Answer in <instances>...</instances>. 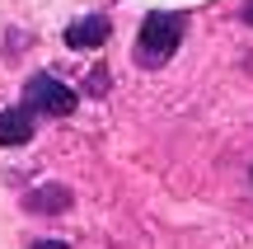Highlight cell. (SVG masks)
Instances as JSON below:
<instances>
[{
    "instance_id": "cell-6",
    "label": "cell",
    "mask_w": 253,
    "mask_h": 249,
    "mask_svg": "<svg viewBox=\"0 0 253 249\" xmlns=\"http://www.w3.org/2000/svg\"><path fill=\"white\" fill-rule=\"evenodd\" d=\"M33 249H66V240H38Z\"/></svg>"
},
{
    "instance_id": "cell-1",
    "label": "cell",
    "mask_w": 253,
    "mask_h": 249,
    "mask_svg": "<svg viewBox=\"0 0 253 249\" xmlns=\"http://www.w3.org/2000/svg\"><path fill=\"white\" fill-rule=\"evenodd\" d=\"M178 43H183V14H169V9L145 14L141 38H136V61L141 66H164L178 52Z\"/></svg>"
},
{
    "instance_id": "cell-2",
    "label": "cell",
    "mask_w": 253,
    "mask_h": 249,
    "mask_svg": "<svg viewBox=\"0 0 253 249\" xmlns=\"http://www.w3.org/2000/svg\"><path fill=\"white\" fill-rule=\"evenodd\" d=\"M24 108L47 113V118H66V113H75V90H66L56 75H33L24 90Z\"/></svg>"
},
{
    "instance_id": "cell-4",
    "label": "cell",
    "mask_w": 253,
    "mask_h": 249,
    "mask_svg": "<svg viewBox=\"0 0 253 249\" xmlns=\"http://www.w3.org/2000/svg\"><path fill=\"white\" fill-rule=\"evenodd\" d=\"M24 207H28L33 216H47V212H66V207H71V188H61V184L33 188V193L24 198Z\"/></svg>"
},
{
    "instance_id": "cell-3",
    "label": "cell",
    "mask_w": 253,
    "mask_h": 249,
    "mask_svg": "<svg viewBox=\"0 0 253 249\" xmlns=\"http://www.w3.org/2000/svg\"><path fill=\"white\" fill-rule=\"evenodd\" d=\"M24 141H33V113L5 108L0 113V146H24Z\"/></svg>"
},
{
    "instance_id": "cell-7",
    "label": "cell",
    "mask_w": 253,
    "mask_h": 249,
    "mask_svg": "<svg viewBox=\"0 0 253 249\" xmlns=\"http://www.w3.org/2000/svg\"><path fill=\"white\" fill-rule=\"evenodd\" d=\"M244 24L253 28V0H249V5H244Z\"/></svg>"
},
{
    "instance_id": "cell-5",
    "label": "cell",
    "mask_w": 253,
    "mask_h": 249,
    "mask_svg": "<svg viewBox=\"0 0 253 249\" xmlns=\"http://www.w3.org/2000/svg\"><path fill=\"white\" fill-rule=\"evenodd\" d=\"M103 38H108V19H103V14L75 19V24L66 28V43H71V47H80V52H84V47H99Z\"/></svg>"
}]
</instances>
